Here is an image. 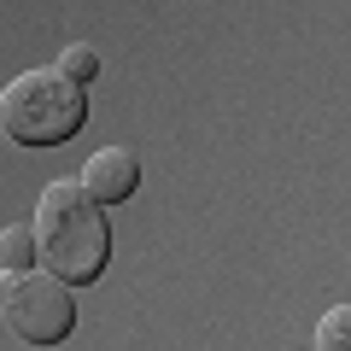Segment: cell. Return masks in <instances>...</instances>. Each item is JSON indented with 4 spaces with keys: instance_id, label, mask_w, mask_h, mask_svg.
<instances>
[{
    "instance_id": "obj_1",
    "label": "cell",
    "mask_w": 351,
    "mask_h": 351,
    "mask_svg": "<svg viewBox=\"0 0 351 351\" xmlns=\"http://www.w3.org/2000/svg\"><path fill=\"white\" fill-rule=\"evenodd\" d=\"M36 252L41 269H53L71 287H88V281L106 276V258H112V223H106L100 199L82 188V182H47L36 199Z\"/></svg>"
},
{
    "instance_id": "obj_2",
    "label": "cell",
    "mask_w": 351,
    "mask_h": 351,
    "mask_svg": "<svg viewBox=\"0 0 351 351\" xmlns=\"http://www.w3.org/2000/svg\"><path fill=\"white\" fill-rule=\"evenodd\" d=\"M88 123V88L53 64V71H24L0 88V135L18 147H59Z\"/></svg>"
},
{
    "instance_id": "obj_3",
    "label": "cell",
    "mask_w": 351,
    "mask_h": 351,
    "mask_svg": "<svg viewBox=\"0 0 351 351\" xmlns=\"http://www.w3.org/2000/svg\"><path fill=\"white\" fill-rule=\"evenodd\" d=\"M0 316L18 339L29 346H59L76 328V299L71 281H59L53 269H18V276H0Z\"/></svg>"
},
{
    "instance_id": "obj_4",
    "label": "cell",
    "mask_w": 351,
    "mask_h": 351,
    "mask_svg": "<svg viewBox=\"0 0 351 351\" xmlns=\"http://www.w3.org/2000/svg\"><path fill=\"white\" fill-rule=\"evenodd\" d=\"M82 188L94 193L100 205H123L129 193L141 188V158L129 147H100L94 158L82 164Z\"/></svg>"
},
{
    "instance_id": "obj_5",
    "label": "cell",
    "mask_w": 351,
    "mask_h": 351,
    "mask_svg": "<svg viewBox=\"0 0 351 351\" xmlns=\"http://www.w3.org/2000/svg\"><path fill=\"white\" fill-rule=\"evenodd\" d=\"M36 228L12 223V228H0V276H18V269H36Z\"/></svg>"
},
{
    "instance_id": "obj_6",
    "label": "cell",
    "mask_w": 351,
    "mask_h": 351,
    "mask_svg": "<svg viewBox=\"0 0 351 351\" xmlns=\"http://www.w3.org/2000/svg\"><path fill=\"white\" fill-rule=\"evenodd\" d=\"M316 351H351V304H334L316 322Z\"/></svg>"
},
{
    "instance_id": "obj_7",
    "label": "cell",
    "mask_w": 351,
    "mask_h": 351,
    "mask_svg": "<svg viewBox=\"0 0 351 351\" xmlns=\"http://www.w3.org/2000/svg\"><path fill=\"white\" fill-rule=\"evenodd\" d=\"M59 71L64 76H71V82H94V76H100V53H94V47H64L59 53Z\"/></svg>"
}]
</instances>
